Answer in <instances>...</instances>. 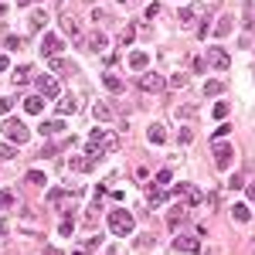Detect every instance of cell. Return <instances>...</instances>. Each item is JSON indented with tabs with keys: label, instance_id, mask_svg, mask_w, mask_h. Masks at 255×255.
Listing matches in <instances>:
<instances>
[{
	"label": "cell",
	"instance_id": "obj_1",
	"mask_svg": "<svg viewBox=\"0 0 255 255\" xmlns=\"http://www.w3.org/2000/svg\"><path fill=\"white\" fill-rule=\"evenodd\" d=\"M116 146H119V136H116V133H109V129H92V133H89V139H85V157H92L99 163L106 153H113Z\"/></svg>",
	"mask_w": 255,
	"mask_h": 255
},
{
	"label": "cell",
	"instance_id": "obj_2",
	"mask_svg": "<svg viewBox=\"0 0 255 255\" xmlns=\"http://www.w3.org/2000/svg\"><path fill=\"white\" fill-rule=\"evenodd\" d=\"M133 215L129 211H123V208H116V211H109V232L119 238H126V235H133Z\"/></svg>",
	"mask_w": 255,
	"mask_h": 255
},
{
	"label": "cell",
	"instance_id": "obj_3",
	"mask_svg": "<svg viewBox=\"0 0 255 255\" xmlns=\"http://www.w3.org/2000/svg\"><path fill=\"white\" fill-rule=\"evenodd\" d=\"M3 136L10 139V143H27V139H31V129H27L20 119L7 116V119H3Z\"/></svg>",
	"mask_w": 255,
	"mask_h": 255
},
{
	"label": "cell",
	"instance_id": "obj_4",
	"mask_svg": "<svg viewBox=\"0 0 255 255\" xmlns=\"http://www.w3.org/2000/svg\"><path fill=\"white\" fill-rule=\"evenodd\" d=\"M136 85L143 89V92H150V96H157V92H163L167 89V79L160 75V72H143L136 79Z\"/></svg>",
	"mask_w": 255,
	"mask_h": 255
},
{
	"label": "cell",
	"instance_id": "obj_5",
	"mask_svg": "<svg viewBox=\"0 0 255 255\" xmlns=\"http://www.w3.org/2000/svg\"><path fill=\"white\" fill-rule=\"evenodd\" d=\"M232 160H235V150H232V143H215V167L218 170H228L232 167Z\"/></svg>",
	"mask_w": 255,
	"mask_h": 255
},
{
	"label": "cell",
	"instance_id": "obj_6",
	"mask_svg": "<svg viewBox=\"0 0 255 255\" xmlns=\"http://www.w3.org/2000/svg\"><path fill=\"white\" fill-rule=\"evenodd\" d=\"M34 85H38V92L44 99L58 96V79H55V75H41V72H38V75H34Z\"/></svg>",
	"mask_w": 255,
	"mask_h": 255
},
{
	"label": "cell",
	"instance_id": "obj_7",
	"mask_svg": "<svg viewBox=\"0 0 255 255\" xmlns=\"http://www.w3.org/2000/svg\"><path fill=\"white\" fill-rule=\"evenodd\" d=\"M170 194H174V197H184L191 208H197V204H201V191H197L194 184H174V191H170Z\"/></svg>",
	"mask_w": 255,
	"mask_h": 255
},
{
	"label": "cell",
	"instance_id": "obj_8",
	"mask_svg": "<svg viewBox=\"0 0 255 255\" xmlns=\"http://www.w3.org/2000/svg\"><path fill=\"white\" fill-rule=\"evenodd\" d=\"M174 249H177V252H184V255H194V252H201V238H197V235H177L174 238Z\"/></svg>",
	"mask_w": 255,
	"mask_h": 255
},
{
	"label": "cell",
	"instance_id": "obj_9",
	"mask_svg": "<svg viewBox=\"0 0 255 255\" xmlns=\"http://www.w3.org/2000/svg\"><path fill=\"white\" fill-rule=\"evenodd\" d=\"M61 31H65V34H68V38L75 41V44H82V41H85V34H82V24L75 17H65V14H61Z\"/></svg>",
	"mask_w": 255,
	"mask_h": 255
},
{
	"label": "cell",
	"instance_id": "obj_10",
	"mask_svg": "<svg viewBox=\"0 0 255 255\" xmlns=\"http://www.w3.org/2000/svg\"><path fill=\"white\" fill-rule=\"evenodd\" d=\"M167 197H170V191H167L163 184H146V201H150V208H160Z\"/></svg>",
	"mask_w": 255,
	"mask_h": 255
},
{
	"label": "cell",
	"instance_id": "obj_11",
	"mask_svg": "<svg viewBox=\"0 0 255 255\" xmlns=\"http://www.w3.org/2000/svg\"><path fill=\"white\" fill-rule=\"evenodd\" d=\"M58 51H61V38L58 34H48V38L41 41V55H44V58H55Z\"/></svg>",
	"mask_w": 255,
	"mask_h": 255
},
{
	"label": "cell",
	"instance_id": "obj_12",
	"mask_svg": "<svg viewBox=\"0 0 255 255\" xmlns=\"http://www.w3.org/2000/svg\"><path fill=\"white\" fill-rule=\"evenodd\" d=\"M208 65L225 72V68H228V51H225V48H211V55H208Z\"/></svg>",
	"mask_w": 255,
	"mask_h": 255
},
{
	"label": "cell",
	"instance_id": "obj_13",
	"mask_svg": "<svg viewBox=\"0 0 255 255\" xmlns=\"http://www.w3.org/2000/svg\"><path fill=\"white\" fill-rule=\"evenodd\" d=\"M75 113H79V102H75L72 96H61L58 99V116L65 119V116H75Z\"/></svg>",
	"mask_w": 255,
	"mask_h": 255
},
{
	"label": "cell",
	"instance_id": "obj_14",
	"mask_svg": "<svg viewBox=\"0 0 255 255\" xmlns=\"http://www.w3.org/2000/svg\"><path fill=\"white\" fill-rule=\"evenodd\" d=\"M68 167H72L75 174H89V170L96 167V160H92V157H72V160H68Z\"/></svg>",
	"mask_w": 255,
	"mask_h": 255
},
{
	"label": "cell",
	"instance_id": "obj_15",
	"mask_svg": "<svg viewBox=\"0 0 255 255\" xmlns=\"http://www.w3.org/2000/svg\"><path fill=\"white\" fill-rule=\"evenodd\" d=\"M24 109H27L31 116H41V109H44V96H41V92L27 96V99H24Z\"/></svg>",
	"mask_w": 255,
	"mask_h": 255
},
{
	"label": "cell",
	"instance_id": "obj_16",
	"mask_svg": "<svg viewBox=\"0 0 255 255\" xmlns=\"http://www.w3.org/2000/svg\"><path fill=\"white\" fill-rule=\"evenodd\" d=\"M184 221H187V211H184L180 204H174V208H170V215H167V225H170V228H180Z\"/></svg>",
	"mask_w": 255,
	"mask_h": 255
},
{
	"label": "cell",
	"instance_id": "obj_17",
	"mask_svg": "<svg viewBox=\"0 0 255 255\" xmlns=\"http://www.w3.org/2000/svg\"><path fill=\"white\" fill-rule=\"evenodd\" d=\"M146 136H150V143H167V129H163V126H160V123H153V126H150V129H146Z\"/></svg>",
	"mask_w": 255,
	"mask_h": 255
},
{
	"label": "cell",
	"instance_id": "obj_18",
	"mask_svg": "<svg viewBox=\"0 0 255 255\" xmlns=\"http://www.w3.org/2000/svg\"><path fill=\"white\" fill-rule=\"evenodd\" d=\"M44 24H48V14H44V10H34V14H31V17H27V27H31V31H41V27H44Z\"/></svg>",
	"mask_w": 255,
	"mask_h": 255
},
{
	"label": "cell",
	"instance_id": "obj_19",
	"mask_svg": "<svg viewBox=\"0 0 255 255\" xmlns=\"http://www.w3.org/2000/svg\"><path fill=\"white\" fill-rule=\"evenodd\" d=\"M92 116H96L99 123H109V119H113V109H109L106 102H96V106H92Z\"/></svg>",
	"mask_w": 255,
	"mask_h": 255
},
{
	"label": "cell",
	"instance_id": "obj_20",
	"mask_svg": "<svg viewBox=\"0 0 255 255\" xmlns=\"http://www.w3.org/2000/svg\"><path fill=\"white\" fill-rule=\"evenodd\" d=\"M106 44H109L106 34H102V31H92V38H89V51H106Z\"/></svg>",
	"mask_w": 255,
	"mask_h": 255
},
{
	"label": "cell",
	"instance_id": "obj_21",
	"mask_svg": "<svg viewBox=\"0 0 255 255\" xmlns=\"http://www.w3.org/2000/svg\"><path fill=\"white\" fill-rule=\"evenodd\" d=\"M129 68L133 72H146V51H133L129 55Z\"/></svg>",
	"mask_w": 255,
	"mask_h": 255
},
{
	"label": "cell",
	"instance_id": "obj_22",
	"mask_svg": "<svg viewBox=\"0 0 255 255\" xmlns=\"http://www.w3.org/2000/svg\"><path fill=\"white\" fill-rule=\"evenodd\" d=\"M102 85H106L109 92H123V79H116L113 72H106V75H102Z\"/></svg>",
	"mask_w": 255,
	"mask_h": 255
},
{
	"label": "cell",
	"instance_id": "obj_23",
	"mask_svg": "<svg viewBox=\"0 0 255 255\" xmlns=\"http://www.w3.org/2000/svg\"><path fill=\"white\" fill-rule=\"evenodd\" d=\"M232 218H235L238 225H245V221L252 218V211H249V204H235V208H232Z\"/></svg>",
	"mask_w": 255,
	"mask_h": 255
},
{
	"label": "cell",
	"instance_id": "obj_24",
	"mask_svg": "<svg viewBox=\"0 0 255 255\" xmlns=\"http://www.w3.org/2000/svg\"><path fill=\"white\" fill-rule=\"evenodd\" d=\"M133 38H136V24H126V27H123V34H119V44L126 48V44H133Z\"/></svg>",
	"mask_w": 255,
	"mask_h": 255
},
{
	"label": "cell",
	"instance_id": "obj_25",
	"mask_svg": "<svg viewBox=\"0 0 255 255\" xmlns=\"http://www.w3.org/2000/svg\"><path fill=\"white\" fill-rule=\"evenodd\" d=\"M58 129H65L58 119H55V123H41V126H38V133H41V136H55Z\"/></svg>",
	"mask_w": 255,
	"mask_h": 255
},
{
	"label": "cell",
	"instance_id": "obj_26",
	"mask_svg": "<svg viewBox=\"0 0 255 255\" xmlns=\"http://www.w3.org/2000/svg\"><path fill=\"white\" fill-rule=\"evenodd\" d=\"M0 208H7V211L17 208V194L14 191H0Z\"/></svg>",
	"mask_w": 255,
	"mask_h": 255
},
{
	"label": "cell",
	"instance_id": "obj_27",
	"mask_svg": "<svg viewBox=\"0 0 255 255\" xmlns=\"http://www.w3.org/2000/svg\"><path fill=\"white\" fill-rule=\"evenodd\" d=\"M221 92H225V82H218V79L204 82V96H221Z\"/></svg>",
	"mask_w": 255,
	"mask_h": 255
},
{
	"label": "cell",
	"instance_id": "obj_28",
	"mask_svg": "<svg viewBox=\"0 0 255 255\" xmlns=\"http://www.w3.org/2000/svg\"><path fill=\"white\" fill-rule=\"evenodd\" d=\"M0 160H3V163H10V160H17V150H14L10 143H0Z\"/></svg>",
	"mask_w": 255,
	"mask_h": 255
},
{
	"label": "cell",
	"instance_id": "obj_29",
	"mask_svg": "<svg viewBox=\"0 0 255 255\" xmlns=\"http://www.w3.org/2000/svg\"><path fill=\"white\" fill-rule=\"evenodd\" d=\"M58 232H61V238H68V235H72V232H75V221H72V215H65V218H61Z\"/></svg>",
	"mask_w": 255,
	"mask_h": 255
},
{
	"label": "cell",
	"instance_id": "obj_30",
	"mask_svg": "<svg viewBox=\"0 0 255 255\" xmlns=\"http://www.w3.org/2000/svg\"><path fill=\"white\" fill-rule=\"evenodd\" d=\"M51 68H55V72H75V65H72V61H65V58H58V55L51 58Z\"/></svg>",
	"mask_w": 255,
	"mask_h": 255
},
{
	"label": "cell",
	"instance_id": "obj_31",
	"mask_svg": "<svg viewBox=\"0 0 255 255\" xmlns=\"http://www.w3.org/2000/svg\"><path fill=\"white\" fill-rule=\"evenodd\" d=\"M99 245H102V238H99V235H92V238H85V242H82V252H96Z\"/></svg>",
	"mask_w": 255,
	"mask_h": 255
},
{
	"label": "cell",
	"instance_id": "obj_32",
	"mask_svg": "<svg viewBox=\"0 0 255 255\" xmlns=\"http://www.w3.org/2000/svg\"><path fill=\"white\" fill-rule=\"evenodd\" d=\"M27 79H31V68H27V65H20L17 72H14V82H17V85H24Z\"/></svg>",
	"mask_w": 255,
	"mask_h": 255
},
{
	"label": "cell",
	"instance_id": "obj_33",
	"mask_svg": "<svg viewBox=\"0 0 255 255\" xmlns=\"http://www.w3.org/2000/svg\"><path fill=\"white\" fill-rule=\"evenodd\" d=\"M187 85V75H170L167 79V89H184Z\"/></svg>",
	"mask_w": 255,
	"mask_h": 255
},
{
	"label": "cell",
	"instance_id": "obj_34",
	"mask_svg": "<svg viewBox=\"0 0 255 255\" xmlns=\"http://www.w3.org/2000/svg\"><path fill=\"white\" fill-rule=\"evenodd\" d=\"M27 184H34V187H44V174H41V170H27Z\"/></svg>",
	"mask_w": 255,
	"mask_h": 255
},
{
	"label": "cell",
	"instance_id": "obj_35",
	"mask_svg": "<svg viewBox=\"0 0 255 255\" xmlns=\"http://www.w3.org/2000/svg\"><path fill=\"white\" fill-rule=\"evenodd\" d=\"M3 48H10V51H17V48H20V38H17V34H7V38H3Z\"/></svg>",
	"mask_w": 255,
	"mask_h": 255
},
{
	"label": "cell",
	"instance_id": "obj_36",
	"mask_svg": "<svg viewBox=\"0 0 255 255\" xmlns=\"http://www.w3.org/2000/svg\"><path fill=\"white\" fill-rule=\"evenodd\" d=\"M228 116V102H215V119H225Z\"/></svg>",
	"mask_w": 255,
	"mask_h": 255
},
{
	"label": "cell",
	"instance_id": "obj_37",
	"mask_svg": "<svg viewBox=\"0 0 255 255\" xmlns=\"http://www.w3.org/2000/svg\"><path fill=\"white\" fill-rule=\"evenodd\" d=\"M92 17H96V20H102V24H106V20H109V10H106V7H96V10H92Z\"/></svg>",
	"mask_w": 255,
	"mask_h": 255
},
{
	"label": "cell",
	"instance_id": "obj_38",
	"mask_svg": "<svg viewBox=\"0 0 255 255\" xmlns=\"http://www.w3.org/2000/svg\"><path fill=\"white\" fill-rule=\"evenodd\" d=\"M194 113H197V106H180V109H177V116H184V119L194 116Z\"/></svg>",
	"mask_w": 255,
	"mask_h": 255
},
{
	"label": "cell",
	"instance_id": "obj_39",
	"mask_svg": "<svg viewBox=\"0 0 255 255\" xmlns=\"http://www.w3.org/2000/svg\"><path fill=\"white\" fill-rule=\"evenodd\" d=\"M194 72H197V75H204V72H208V61H204V58H194Z\"/></svg>",
	"mask_w": 255,
	"mask_h": 255
},
{
	"label": "cell",
	"instance_id": "obj_40",
	"mask_svg": "<svg viewBox=\"0 0 255 255\" xmlns=\"http://www.w3.org/2000/svg\"><path fill=\"white\" fill-rule=\"evenodd\" d=\"M170 177H174L170 170H160V174H157V184H163V187H167V184H170Z\"/></svg>",
	"mask_w": 255,
	"mask_h": 255
},
{
	"label": "cell",
	"instance_id": "obj_41",
	"mask_svg": "<svg viewBox=\"0 0 255 255\" xmlns=\"http://www.w3.org/2000/svg\"><path fill=\"white\" fill-rule=\"evenodd\" d=\"M228 187H232V191H238V187H245V180H242V174H235V177H232V184H228Z\"/></svg>",
	"mask_w": 255,
	"mask_h": 255
},
{
	"label": "cell",
	"instance_id": "obj_42",
	"mask_svg": "<svg viewBox=\"0 0 255 255\" xmlns=\"http://www.w3.org/2000/svg\"><path fill=\"white\" fill-rule=\"evenodd\" d=\"M10 106H14V99H0V116H3V113H10Z\"/></svg>",
	"mask_w": 255,
	"mask_h": 255
},
{
	"label": "cell",
	"instance_id": "obj_43",
	"mask_svg": "<svg viewBox=\"0 0 255 255\" xmlns=\"http://www.w3.org/2000/svg\"><path fill=\"white\" fill-rule=\"evenodd\" d=\"M225 31H232V17H225L221 24H218V34H225Z\"/></svg>",
	"mask_w": 255,
	"mask_h": 255
},
{
	"label": "cell",
	"instance_id": "obj_44",
	"mask_svg": "<svg viewBox=\"0 0 255 255\" xmlns=\"http://www.w3.org/2000/svg\"><path fill=\"white\" fill-rule=\"evenodd\" d=\"M194 139V129H180V143H191Z\"/></svg>",
	"mask_w": 255,
	"mask_h": 255
},
{
	"label": "cell",
	"instance_id": "obj_45",
	"mask_svg": "<svg viewBox=\"0 0 255 255\" xmlns=\"http://www.w3.org/2000/svg\"><path fill=\"white\" fill-rule=\"evenodd\" d=\"M7 65H10V58H3V55H0V72H7Z\"/></svg>",
	"mask_w": 255,
	"mask_h": 255
},
{
	"label": "cell",
	"instance_id": "obj_46",
	"mask_svg": "<svg viewBox=\"0 0 255 255\" xmlns=\"http://www.w3.org/2000/svg\"><path fill=\"white\" fill-rule=\"evenodd\" d=\"M7 228H10V225H7V221H0V238L7 235Z\"/></svg>",
	"mask_w": 255,
	"mask_h": 255
},
{
	"label": "cell",
	"instance_id": "obj_47",
	"mask_svg": "<svg viewBox=\"0 0 255 255\" xmlns=\"http://www.w3.org/2000/svg\"><path fill=\"white\" fill-rule=\"evenodd\" d=\"M249 197H252V204H255V184H249Z\"/></svg>",
	"mask_w": 255,
	"mask_h": 255
},
{
	"label": "cell",
	"instance_id": "obj_48",
	"mask_svg": "<svg viewBox=\"0 0 255 255\" xmlns=\"http://www.w3.org/2000/svg\"><path fill=\"white\" fill-rule=\"evenodd\" d=\"M44 255H61V252L58 249H44Z\"/></svg>",
	"mask_w": 255,
	"mask_h": 255
},
{
	"label": "cell",
	"instance_id": "obj_49",
	"mask_svg": "<svg viewBox=\"0 0 255 255\" xmlns=\"http://www.w3.org/2000/svg\"><path fill=\"white\" fill-rule=\"evenodd\" d=\"M17 3H20V7H31V3H34V0H17Z\"/></svg>",
	"mask_w": 255,
	"mask_h": 255
},
{
	"label": "cell",
	"instance_id": "obj_50",
	"mask_svg": "<svg viewBox=\"0 0 255 255\" xmlns=\"http://www.w3.org/2000/svg\"><path fill=\"white\" fill-rule=\"evenodd\" d=\"M72 255H85V252H72Z\"/></svg>",
	"mask_w": 255,
	"mask_h": 255
},
{
	"label": "cell",
	"instance_id": "obj_51",
	"mask_svg": "<svg viewBox=\"0 0 255 255\" xmlns=\"http://www.w3.org/2000/svg\"><path fill=\"white\" fill-rule=\"evenodd\" d=\"M119 3H126V0H119Z\"/></svg>",
	"mask_w": 255,
	"mask_h": 255
}]
</instances>
